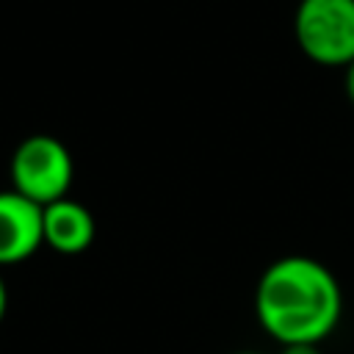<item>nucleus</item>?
<instances>
[{
  "label": "nucleus",
  "mask_w": 354,
  "mask_h": 354,
  "mask_svg": "<svg viewBox=\"0 0 354 354\" xmlns=\"http://www.w3.org/2000/svg\"><path fill=\"white\" fill-rule=\"evenodd\" d=\"M72 155L66 144L53 136H28L11 155V191L28 196L41 207L64 199L72 185Z\"/></svg>",
  "instance_id": "obj_3"
},
{
  "label": "nucleus",
  "mask_w": 354,
  "mask_h": 354,
  "mask_svg": "<svg viewBox=\"0 0 354 354\" xmlns=\"http://www.w3.org/2000/svg\"><path fill=\"white\" fill-rule=\"evenodd\" d=\"M44 243V207L17 191H0V266H17Z\"/></svg>",
  "instance_id": "obj_4"
},
{
  "label": "nucleus",
  "mask_w": 354,
  "mask_h": 354,
  "mask_svg": "<svg viewBox=\"0 0 354 354\" xmlns=\"http://www.w3.org/2000/svg\"><path fill=\"white\" fill-rule=\"evenodd\" d=\"M6 307H8V290H6V282H3V277H0V324H3V318H6Z\"/></svg>",
  "instance_id": "obj_8"
},
{
  "label": "nucleus",
  "mask_w": 354,
  "mask_h": 354,
  "mask_svg": "<svg viewBox=\"0 0 354 354\" xmlns=\"http://www.w3.org/2000/svg\"><path fill=\"white\" fill-rule=\"evenodd\" d=\"M293 33L310 61L348 66L354 61V0H301Z\"/></svg>",
  "instance_id": "obj_2"
},
{
  "label": "nucleus",
  "mask_w": 354,
  "mask_h": 354,
  "mask_svg": "<svg viewBox=\"0 0 354 354\" xmlns=\"http://www.w3.org/2000/svg\"><path fill=\"white\" fill-rule=\"evenodd\" d=\"M94 216L86 205L64 196L44 205V243L61 254H80L94 241Z\"/></svg>",
  "instance_id": "obj_5"
},
{
  "label": "nucleus",
  "mask_w": 354,
  "mask_h": 354,
  "mask_svg": "<svg viewBox=\"0 0 354 354\" xmlns=\"http://www.w3.org/2000/svg\"><path fill=\"white\" fill-rule=\"evenodd\" d=\"M254 313L260 326L282 346L321 343L340 321L343 290L324 263L288 254L263 271Z\"/></svg>",
  "instance_id": "obj_1"
},
{
  "label": "nucleus",
  "mask_w": 354,
  "mask_h": 354,
  "mask_svg": "<svg viewBox=\"0 0 354 354\" xmlns=\"http://www.w3.org/2000/svg\"><path fill=\"white\" fill-rule=\"evenodd\" d=\"M235 354H260V351H235Z\"/></svg>",
  "instance_id": "obj_9"
},
{
  "label": "nucleus",
  "mask_w": 354,
  "mask_h": 354,
  "mask_svg": "<svg viewBox=\"0 0 354 354\" xmlns=\"http://www.w3.org/2000/svg\"><path fill=\"white\" fill-rule=\"evenodd\" d=\"M282 354H321L318 343H290L282 346Z\"/></svg>",
  "instance_id": "obj_6"
},
{
  "label": "nucleus",
  "mask_w": 354,
  "mask_h": 354,
  "mask_svg": "<svg viewBox=\"0 0 354 354\" xmlns=\"http://www.w3.org/2000/svg\"><path fill=\"white\" fill-rule=\"evenodd\" d=\"M343 86H346V97L351 100V105H354V61L346 66V77H343Z\"/></svg>",
  "instance_id": "obj_7"
}]
</instances>
